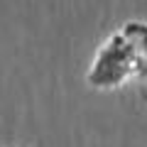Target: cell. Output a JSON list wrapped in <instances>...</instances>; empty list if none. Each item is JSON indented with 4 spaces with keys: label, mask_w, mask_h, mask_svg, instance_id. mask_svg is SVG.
Masks as SVG:
<instances>
[{
    "label": "cell",
    "mask_w": 147,
    "mask_h": 147,
    "mask_svg": "<svg viewBox=\"0 0 147 147\" xmlns=\"http://www.w3.org/2000/svg\"><path fill=\"white\" fill-rule=\"evenodd\" d=\"M140 79H147V22L130 20L100 44L86 81L93 88L108 91Z\"/></svg>",
    "instance_id": "cell-1"
},
{
    "label": "cell",
    "mask_w": 147,
    "mask_h": 147,
    "mask_svg": "<svg viewBox=\"0 0 147 147\" xmlns=\"http://www.w3.org/2000/svg\"><path fill=\"white\" fill-rule=\"evenodd\" d=\"M142 100H145V103H147V91H142Z\"/></svg>",
    "instance_id": "cell-2"
}]
</instances>
